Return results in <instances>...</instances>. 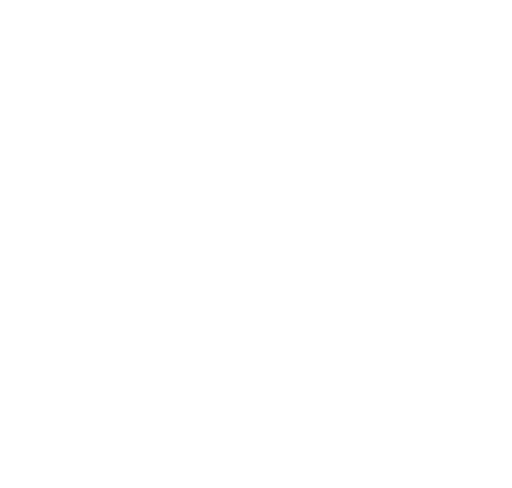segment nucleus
<instances>
[]
</instances>
